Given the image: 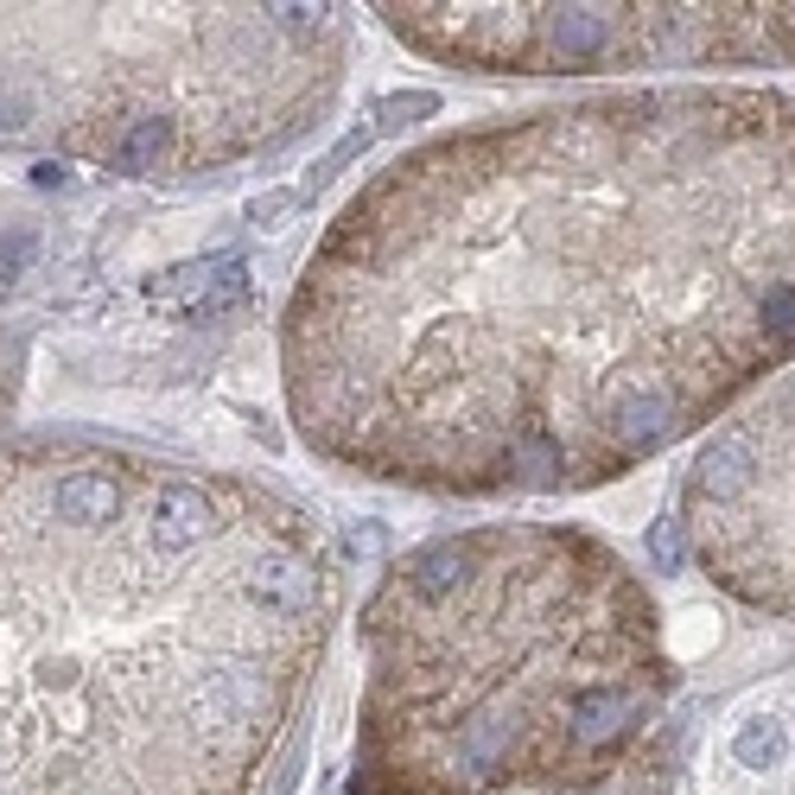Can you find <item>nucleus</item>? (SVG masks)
<instances>
[{
	"instance_id": "1",
	"label": "nucleus",
	"mask_w": 795,
	"mask_h": 795,
	"mask_svg": "<svg viewBox=\"0 0 795 795\" xmlns=\"http://www.w3.org/2000/svg\"><path fill=\"white\" fill-rule=\"evenodd\" d=\"M795 369V90H598L357 185L293 281L286 414L337 471L561 496Z\"/></svg>"
},
{
	"instance_id": "5",
	"label": "nucleus",
	"mask_w": 795,
	"mask_h": 795,
	"mask_svg": "<svg viewBox=\"0 0 795 795\" xmlns=\"http://www.w3.org/2000/svg\"><path fill=\"white\" fill-rule=\"evenodd\" d=\"M408 52L484 77H617V71H739L795 64V0L579 7V0H383L369 7Z\"/></svg>"
},
{
	"instance_id": "7",
	"label": "nucleus",
	"mask_w": 795,
	"mask_h": 795,
	"mask_svg": "<svg viewBox=\"0 0 795 795\" xmlns=\"http://www.w3.org/2000/svg\"><path fill=\"white\" fill-rule=\"evenodd\" d=\"M700 795H795V674L751 688L719 719Z\"/></svg>"
},
{
	"instance_id": "4",
	"label": "nucleus",
	"mask_w": 795,
	"mask_h": 795,
	"mask_svg": "<svg viewBox=\"0 0 795 795\" xmlns=\"http://www.w3.org/2000/svg\"><path fill=\"white\" fill-rule=\"evenodd\" d=\"M351 7H0V154L223 172L318 128Z\"/></svg>"
},
{
	"instance_id": "3",
	"label": "nucleus",
	"mask_w": 795,
	"mask_h": 795,
	"mask_svg": "<svg viewBox=\"0 0 795 795\" xmlns=\"http://www.w3.org/2000/svg\"><path fill=\"white\" fill-rule=\"evenodd\" d=\"M357 637L351 795H586L681 681L649 586L573 522L420 541L363 598Z\"/></svg>"
},
{
	"instance_id": "2",
	"label": "nucleus",
	"mask_w": 795,
	"mask_h": 795,
	"mask_svg": "<svg viewBox=\"0 0 795 795\" xmlns=\"http://www.w3.org/2000/svg\"><path fill=\"white\" fill-rule=\"evenodd\" d=\"M337 624L286 490L0 439V795H261Z\"/></svg>"
},
{
	"instance_id": "6",
	"label": "nucleus",
	"mask_w": 795,
	"mask_h": 795,
	"mask_svg": "<svg viewBox=\"0 0 795 795\" xmlns=\"http://www.w3.org/2000/svg\"><path fill=\"white\" fill-rule=\"evenodd\" d=\"M681 541L719 592L795 624V369L725 414L693 452Z\"/></svg>"
}]
</instances>
